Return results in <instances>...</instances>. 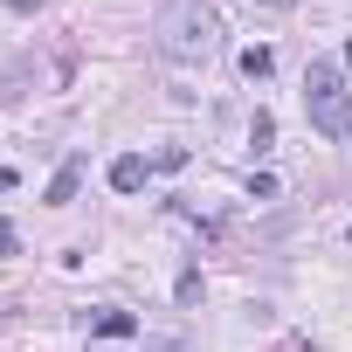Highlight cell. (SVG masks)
I'll use <instances>...</instances> for the list:
<instances>
[{
	"mask_svg": "<svg viewBox=\"0 0 352 352\" xmlns=\"http://www.w3.org/2000/svg\"><path fill=\"white\" fill-rule=\"evenodd\" d=\"M304 118H311L318 138H345V131H352V90H345V69L324 63V56L304 69Z\"/></svg>",
	"mask_w": 352,
	"mask_h": 352,
	"instance_id": "1",
	"label": "cell"
},
{
	"mask_svg": "<svg viewBox=\"0 0 352 352\" xmlns=\"http://www.w3.org/2000/svg\"><path fill=\"white\" fill-rule=\"evenodd\" d=\"M152 35H159V49H166L173 63H201V56L214 49V8H208V0H173Z\"/></svg>",
	"mask_w": 352,
	"mask_h": 352,
	"instance_id": "2",
	"label": "cell"
},
{
	"mask_svg": "<svg viewBox=\"0 0 352 352\" xmlns=\"http://www.w3.org/2000/svg\"><path fill=\"white\" fill-rule=\"evenodd\" d=\"M152 173H159L152 159H138V152H124V159H111V187H118V194H138V187L152 180Z\"/></svg>",
	"mask_w": 352,
	"mask_h": 352,
	"instance_id": "3",
	"label": "cell"
},
{
	"mask_svg": "<svg viewBox=\"0 0 352 352\" xmlns=\"http://www.w3.org/2000/svg\"><path fill=\"white\" fill-rule=\"evenodd\" d=\"M76 187H83V159H63V166H56V180H49V208H69Z\"/></svg>",
	"mask_w": 352,
	"mask_h": 352,
	"instance_id": "4",
	"label": "cell"
},
{
	"mask_svg": "<svg viewBox=\"0 0 352 352\" xmlns=\"http://www.w3.org/2000/svg\"><path fill=\"white\" fill-rule=\"evenodd\" d=\"M90 331H97V338H131V331H138V318H131V311H97V324H90Z\"/></svg>",
	"mask_w": 352,
	"mask_h": 352,
	"instance_id": "5",
	"label": "cell"
},
{
	"mask_svg": "<svg viewBox=\"0 0 352 352\" xmlns=\"http://www.w3.org/2000/svg\"><path fill=\"white\" fill-rule=\"evenodd\" d=\"M270 69H276V56H270L263 42H249V49H242V76H256V83H263Z\"/></svg>",
	"mask_w": 352,
	"mask_h": 352,
	"instance_id": "6",
	"label": "cell"
},
{
	"mask_svg": "<svg viewBox=\"0 0 352 352\" xmlns=\"http://www.w3.org/2000/svg\"><path fill=\"white\" fill-rule=\"evenodd\" d=\"M270 138H276V118H270V111H256V124H249V145H256V152H263V145H270Z\"/></svg>",
	"mask_w": 352,
	"mask_h": 352,
	"instance_id": "7",
	"label": "cell"
},
{
	"mask_svg": "<svg viewBox=\"0 0 352 352\" xmlns=\"http://www.w3.org/2000/svg\"><path fill=\"white\" fill-rule=\"evenodd\" d=\"M249 201H276V173H249Z\"/></svg>",
	"mask_w": 352,
	"mask_h": 352,
	"instance_id": "8",
	"label": "cell"
},
{
	"mask_svg": "<svg viewBox=\"0 0 352 352\" xmlns=\"http://www.w3.org/2000/svg\"><path fill=\"white\" fill-rule=\"evenodd\" d=\"M21 249V235H14V221H0V256H14Z\"/></svg>",
	"mask_w": 352,
	"mask_h": 352,
	"instance_id": "9",
	"label": "cell"
},
{
	"mask_svg": "<svg viewBox=\"0 0 352 352\" xmlns=\"http://www.w3.org/2000/svg\"><path fill=\"white\" fill-rule=\"evenodd\" d=\"M0 194H14V166H0Z\"/></svg>",
	"mask_w": 352,
	"mask_h": 352,
	"instance_id": "10",
	"label": "cell"
},
{
	"mask_svg": "<svg viewBox=\"0 0 352 352\" xmlns=\"http://www.w3.org/2000/svg\"><path fill=\"white\" fill-rule=\"evenodd\" d=\"M270 8H290V0H270Z\"/></svg>",
	"mask_w": 352,
	"mask_h": 352,
	"instance_id": "11",
	"label": "cell"
},
{
	"mask_svg": "<svg viewBox=\"0 0 352 352\" xmlns=\"http://www.w3.org/2000/svg\"><path fill=\"white\" fill-rule=\"evenodd\" d=\"M345 242H352V228H345Z\"/></svg>",
	"mask_w": 352,
	"mask_h": 352,
	"instance_id": "12",
	"label": "cell"
}]
</instances>
